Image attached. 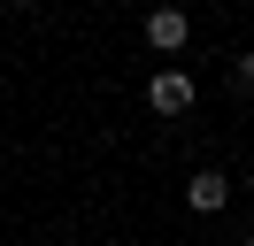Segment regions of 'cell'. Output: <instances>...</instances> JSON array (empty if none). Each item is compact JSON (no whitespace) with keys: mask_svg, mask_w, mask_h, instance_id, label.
I'll use <instances>...</instances> for the list:
<instances>
[{"mask_svg":"<svg viewBox=\"0 0 254 246\" xmlns=\"http://www.w3.org/2000/svg\"><path fill=\"white\" fill-rule=\"evenodd\" d=\"M231 192H239V184L223 177V169H192V177H185V208H192V215H223Z\"/></svg>","mask_w":254,"mask_h":246,"instance_id":"obj_2","label":"cell"},{"mask_svg":"<svg viewBox=\"0 0 254 246\" xmlns=\"http://www.w3.org/2000/svg\"><path fill=\"white\" fill-rule=\"evenodd\" d=\"M185 39H192L185 8H146V46H154V54H185Z\"/></svg>","mask_w":254,"mask_h":246,"instance_id":"obj_3","label":"cell"},{"mask_svg":"<svg viewBox=\"0 0 254 246\" xmlns=\"http://www.w3.org/2000/svg\"><path fill=\"white\" fill-rule=\"evenodd\" d=\"M239 246H254V231H247V239H239Z\"/></svg>","mask_w":254,"mask_h":246,"instance_id":"obj_5","label":"cell"},{"mask_svg":"<svg viewBox=\"0 0 254 246\" xmlns=\"http://www.w3.org/2000/svg\"><path fill=\"white\" fill-rule=\"evenodd\" d=\"M192 100H200V85H192L185 69H154L146 77V108H154V116H185Z\"/></svg>","mask_w":254,"mask_h":246,"instance_id":"obj_1","label":"cell"},{"mask_svg":"<svg viewBox=\"0 0 254 246\" xmlns=\"http://www.w3.org/2000/svg\"><path fill=\"white\" fill-rule=\"evenodd\" d=\"M231 85H239V92H247V100H254V46H247V54L231 62Z\"/></svg>","mask_w":254,"mask_h":246,"instance_id":"obj_4","label":"cell"}]
</instances>
